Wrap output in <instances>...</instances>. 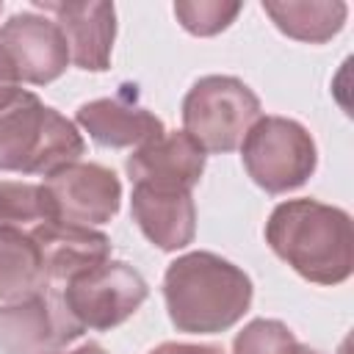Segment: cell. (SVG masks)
Masks as SVG:
<instances>
[{
    "label": "cell",
    "mask_w": 354,
    "mask_h": 354,
    "mask_svg": "<svg viewBox=\"0 0 354 354\" xmlns=\"http://www.w3.org/2000/svg\"><path fill=\"white\" fill-rule=\"evenodd\" d=\"M0 44L8 50L22 83L47 86L72 64L61 28L41 11H17L0 25Z\"/></svg>",
    "instance_id": "9c48e42d"
},
{
    "label": "cell",
    "mask_w": 354,
    "mask_h": 354,
    "mask_svg": "<svg viewBox=\"0 0 354 354\" xmlns=\"http://www.w3.org/2000/svg\"><path fill=\"white\" fill-rule=\"evenodd\" d=\"M232 354H321V351L301 343L288 324L277 318H254L235 335Z\"/></svg>",
    "instance_id": "ac0fdd59"
},
{
    "label": "cell",
    "mask_w": 354,
    "mask_h": 354,
    "mask_svg": "<svg viewBox=\"0 0 354 354\" xmlns=\"http://www.w3.org/2000/svg\"><path fill=\"white\" fill-rule=\"evenodd\" d=\"M263 11L288 39L307 44L329 41L348 17V6L340 0H266Z\"/></svg>",
    "instance_id": "9a60e30c"
},
{
    "label": "cell",
    "mask_w": 354,
    "mask_h": 354,
    "mask_svg": "<svg viewBox=\"0 0 354 354\" xmlns=\"http://www.w3.org/2000/svg\"><path fill=\"white\" fill-rule=\"evenodd\" d=\"M19 86H22V80L17 75V66L8 55V50L0 44V108H6L8 102H14L19 97V91H22Z\"/></svg>",
    "instance_id": "ffe728a7"
},
{
    "label": "cell",
    "mask_w": 354,
    "mask_h": 354,
    "mask_svg": "<svg viewBox=\"0 0 354 354\" xmlns=\"http://www.w3.org/2000/svg\"><path fill=\"white\" fill-rule=\"evenodd\" d=\"M41 185L55 221L97 227L108 224L122 205V183L116 171L102 163L75 160L47 174Z\"/></svg>",
    "instance_id": "ba28073f"
},
{
    "label": "cell",
    "mask_w": 354,
    "mask_h": 354,
    "mask_svg": "<svg viewBox=\"0 0 354 354\" xmlns=\"http://www.w3.org/2000/svg\"><path fill=\"white\" fill-rule=\"evenodd\" d=\"M266 243L301 279L315 285H340L354 271L351 216L318 199L279 202L266 221Z\"/></svg>",
    "instance_id": "6da1fadb"
},
{
    "label": "cell",
    "mask_w": 354,
    "mask_h": 354,
    "mask_svg": "<svg viewBox=\"0 0 354 354\" xmlns=\"http://www.w3.org/2000/svg\"><path fill=\"white\" fill-rule=\"evenodd\" d=\"M130 213L144 238L160 252H180L196 235L194 194L183 188L133 185Z\"/></svg>",
    "instance_id": "5bb4252c"
},
{
    "label": "cell",
    "mask_w": 354,
    "mask_h": 354,
    "mask_svg": "<svg viewBox=\"0 0 354 354\" xmlns=\"http://www.w3.org/2000/svg\"><path fill=\"white\" fill-rule=\"evenodd\" d=\"M0 8H3V6H0Z\"/></svg>",
    "instance_id": "603a6c76"
},
{
    "label": "cell",
    "mask_w": 354,
    "mask_h": 354,
    "mask_svg": "<svg viewBox=\"0 0 354 354\" xmlns=\"http://www.w3.org/2000/svg\"><path fill=\"white\" fill-rule=\"evenodd\" d=\"M241 160L252 183L266 194H288L313 177L318 149L301 122L288 116H260L241 141Z\"/></svg>",
    "instance_id": "5b68a950"
},
{
    "label": "cell",
    "mask_w": 354,
    "mask_h": 354,
    "mask_svg": "<svg viewBox=\"0 0 354 354\" xmlns=\"http://www.w3.org/2000/svg\"><path fill=\"white\" fill-rule=\"evenodd\" d=\"M50 218V199L41 183L0 180V227L33 230Z\"/></svg>",
    "instance_id": "e0dca14e"
},
{
    "label": "cell",
    "mask_w": 354,
    "mask_h": 354,
    "mask_svg": "<svg viewBox=\"0 0 354 354\" xmlns=\"http://www.w3.org/2000/svg\"><path fill=\"white\" fill-rule=\"evenodd\" d=\"M205 149L185 130H166L163 136L136 147L124 169L133 185L194 191V185L205 174Z\"/></svg>",
    "instance_id": "4fadbf2b"
},
{
    "label": "cell",
    "mask_w": 354,
    "mask_h": 354,
    "mask_svg": "<svg viewBox=\"0 0 354 354\" xmlns=\"http://www.w3.org/2000/svg\"><path fill=\"white\" fill-rule=\"evenodd\" d=\"M83 335L69 315L58 285H47L25 299L0 304L3 354H61Z\"/></svg>",
    "instance_id": "52a82bcc"
},
{
    "label": "cell",
    "mask_w": 354,
    "mask_h": 354,
    "mask_svg": "<svg viewBox=\"0 0 354 354\" xmlns=\"http://www.w3.org/2000/svg\"><path fill=\"white\" fill-rule=\"evenodd\" d=\"M241 11H243V3H227V0H180V3H174V17L191 36H216V33L227 30Z\"/></svg>",
    "instance_id": "d6986e66"
},
{
    "label": "cell",
    "mask_w": 354,
    "mask_h": 354,
    "mask_svg": "<svg viewBox=\"0 0 354 354\" xmlns=\"http://www.w3.org/2000/svg\"><path fill=\"white\" fill-rule=\"evenodd\" d=\"M39 249L28 230L0 227V304L47 288Z\"/></svg>",
    "instance_id": "2e32d148"
},
{
    "label": "cell",
    "mask_w": 354,
    "mask_h": 354,
    "mask_svg": "<svg viewBox=\"0 0 354 354\" xmlns=\"http://www.w3.org/2000/svg\"><path fill=\"white\" fill-rule=\"evenodd\" d=\"M58 290L83 332H108L124 324L149 296L147 279L124 260H105L97 268L58 285Z\"/></svg>",
    "instance_id": "8992f818"
},
{
    "label": "cell",
    "mask_w": 354,
    "mask_h": 354,
    "mask_svg": "<svg viewBox=\"0 0 354 354\" xmlns=\"http://www.w3.org/2000/svg\"><path fill=\"white\" fill-rule=\"evenodd\" d=\"M28 232L39 249L41 268L50 285H64L77 274L111 260V238L94 227L50 218Z\"/></svg>",
    "instance_id": "7c38bea8"
},
{
    "label": "cell",
    "mask_w": 354,
    "mask_h": 354,
    "mask_svg": "<svg viewBox=\"0 0 354 354\" xmlns=\"http://www.w3.org/2000/svg\"><path fill=\"white\" fill-rule=\"evenodd\" d=\"M86 138L80 127L44 105L33 91H19L14 102L0 108V171L53 174L80 160Z\"/></svg>",
    "instance_id": "3957f363"
},
{
    "label": "cell",
    "mask_w": 354,
    "mask_h": 354,
    "mask_svg": "<svg viewBox=\"0 0 354 354\" xmlns=\"http://www.w3.org/2000/svg\"><path fill=\"white\" fill-rule=\"evenodd\" d=\"M260 116V97L232 75H205L183 97V130L205 155L238 149Z\"/></svg>",
    "instance_id": "277c9868"
},
{
    "label": "cell",
    "mask_w": 354,
    "mask_h": 354,
    "mask_svg": "<svg viewBox=\"0 0 354 354\" xmlns=\"http://www.w3.org/2000/svg\"><path fill=\"white\" fill-rule=\"evenodd\" d=\"M75 124L88 133L97 147L108 149L141 147L166 133L163 122L138 102L136 86H122V91H116L113 97L83 102L75 113Z\"/></svg>",
    "instance_id": "8fae6325"
},
{
    "label": "cell",
    "mask_w": 354,
    "mask_h": 354,
    "mask_svg": "<svg viewBox=\"0 0 354 354\" xmlns=\"http://www.w3.org/2000/svg\"><path fill=\"white\" fill-rule=\"evenodd\" d=\"M149 354H224L218 346H210V343H160L155 346Z\"/></svg>",
    "instance_id": "44dd1931"
},
{
    "label": "cell",
    "mask_w": 354,
    "mask_h": 354,
    "mask_svg": "<svg viewBox=\"0 0 354 354\" xmlns=\"http://www.w3.org/2000/svg\"><path fill=\"white\" fill-rule=\"evenodd\" d=\"M163 299L177 332L216 335L235 326L252 307L254 285L243 268L213 252H188L169 263Z\"/></svg>",
    "instance_id": "7a4b0ae2"
},
{
    "label": "cell",
    "mask_w": 354,
    "mask_h": 354,
    "mask_svg": "<svg viewBox=\"0 0 354 354\" xmlns=\"http://www.w3.org/2000/svg\"><path fill=\"white\" fill-rule=\"evenodd\" d=\"M33 11L47 14L64 33L69 58L83 72H105L116 39L113 3H33Z\"/></svg>",
    "instance_id": "30bf717a"
},
{
    "label": "cell",
    "mask_w": 354,
    "mask_h": 354,
    "mask_svg": "<svg viewBox=\"0 0 354 354\" xmlns=\"http://www.w3.org/2000/svg\"><path fill=\"white\" fill-rule=\"evenodd\" d=\"M61 354H108L100 343H83L77 348H69V351H61Z\"/></svg>",
    "instance_id": "7402d4cb"
}]
</instances>
